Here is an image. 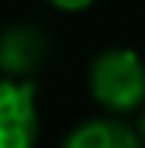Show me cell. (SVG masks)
Listing matches in <instances>:
<instances>
[{"label":"cell","mask_w":145,"mask_h":148,"mask_svg":"<svg viewBox=\"0 0 145 148\" xmlns=\"http://www.w3.org/2000/svg\"><path fill=\"white\" fill-rule=\"evenodd\" d=\"M91 97L103 109L124 115L145 106V60L133 49H106L94 58L88 73Z\"/></svg>","instance_id":"cell-1"},{"label":"cell","mask_w":145,"mask_h":148,"mask_svg":"<svg viewBox=\"0 0 145 148\" xmlns=\"http://www.w3.org/2000/svg\"><path fill=\"white\" fill-rule=\"evenodd\" d=\"M36 139V85L30 79H0V148H34Z\"/></svg>","instance_id":"cell-2"},{"label":"cell","mask_w":145,"mask_h":148,"mask_svg":"<svg viewBox=\"0 0 145 148\" xmlns=\"http://www.w3.org/2000/svg\"><path fill=\"white\" fill-rule=\"evenodd\" d=\"M49 58V36L34 24H12L0 33V73L3 79H27Z\"/></svg>","instance_id":"cell-3"},{"label":"cell","mask_w":145,"mask_h":148,"mask_svg":"<svg viewBox=\"0 0 145 148\" xmlns=\"http://www.w3.org/2000/svg\"><path fill=\"white\" fill-rule=\"evenodd\" d=\"M61 148H142L136 127L118 118H91L67 133Z\"/></svg>","instance_id":"cell-4"},{"label":"cell","mask_w":145,"mask_h":148,"mask_svg":"<svg viewBox=\"0 0 145 148\" xmlns=\"http://www.w3.org/2000/svg\"><path fill=\"white\" fill-rule=\"evenodd\" d=\"M45 3H51L61 12H82V9H88L94 0H45Z\"/></svg>","instance_id":"cell-5"},{"label":"cell","mask_w":145,"mask_h":148,"mask_svg":"<svg viewBox=\"0 0 145 148\" xmlns=\"http://www.w3.org/2000/svg\"><path fill=\"white\" fill-rule=\"evenodd\" d=\"M136 133H139V139H142V145H145V106H142L139 118H136Z\"/></svg>","instance_id":"cell-6"}]
</instances>
